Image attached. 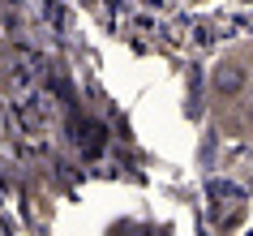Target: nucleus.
<instances>
[{"label":"nucleus","mask_w":253,"mask_h":236,"mask_svg":"<svg viewBox=\"0 0 253 236\" xmlns=\"http://www.w3.org/2000/svg\"><path fill=\"white\" fill-rule=\"evenodd\" d=\"M253 91V69L240 56H219L211 65V94L219 103H236Z\"/></svg>","instance_id":"obj_1"},{"label":"nucleus","mask_w":253,"mask_h":236,"mask_svg":"<svg viewBox=\"0 0 253 236\" xmlns=\"http://www.w3.org/2000/svg\"><path fill=\"white\" fill-rule=\"evenodd\" d=\"M240 133L253 138V99H240Z\"/></svg>","instance_id":"obj_2"}]
</instances>
